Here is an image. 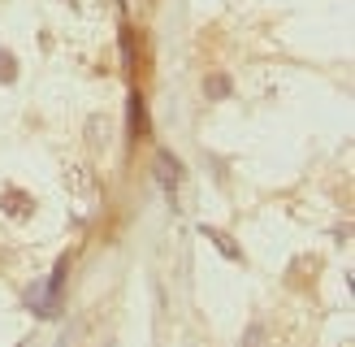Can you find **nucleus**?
<instances>
[{"label": "nucleus", "instance_id": "1", "mask_svg": "<svg viewBox=\"0 0 355 347\" xmlns=\"http://www.w3.org/2000/svg\"><path fill=\"white\" fill-rule=\"evenodd\" d=\"M156 183H161V191L169 196V204L178 200V187H182V161H178L173 152H156Z\"/></svg>", "mask_w": 355, "mask_h": 347}, {"label": "nucleus", "instance_id": "2", "mask_svg": "<svg viewBox=\"0 0 355 347\" xmlns=\"http://www.w3.org/2000/svg\"><path fill=\"white\" fill-rule=\"evenodd\" d=\"M65 183H69V191H74V204H78V217H83L87 208H92V196H96V178H92V169H87V165H69Z\"/></svg>", "mask_w": 355, "mask_h": 347}, {"label": "nucleus", "instance_id": "3", "mask_svg": "<svg viewBox=\"0 0 355 347\" xmlns=\"http://www.w3.org/2000/svg\"><path fill=\"white\" fill-rule=\"evenodd\" d=\"M0 208H5V217L26 221V217L35 213V196H31V191H22V187H5V196H0Z\"/></svg>", "mask_w": 355, "mask_h": 347}, {"label": "nucleus", "instance_id": "4", "mask_svg": "<svg viewBox=\"0 0 355 347\" xmlns=\"http://www.w3.org/2000/svg\"><path fill=\"white\" fill-rule=\"evenodd\" d=\"M200 235L212 243V248H217L221 256H230V260H243V248H239V243L234 239H230L225 230H217V226H200Z\"/></svg>", "mask_w": 355, "mask_h": 347}, {"label": "nucleus", "instance_id": "5", "mask_svg": "<svg viewBox=\"0 0 355 347\" xmlns=\"http://www.w3.org/2000/svg\"><path fill=\"white\" fill-rule=\"evenodd\" d=\"M148 135V117H144V96H130V139H144Z\"/></svg>", "mask_w": 355, "mask_h": 347}, {"label": "nucleus", "instance_id": "6", "mask_svg": "<svg viewBox=\"0 0 355 347\" xmlns=\"http://www.w3.org/2000/svg\"><path fill=\"white\" fill-rule=\"evenodd\" d=\"M204 92H208L212 100H225V96H230V78H225V74H208V78H204Z\"/></svg>", "mask_w": 355, "mask_h": 347}, {"label": "nucleus", "instance_id": "7", "mask_svg": "<svg viewBox=\"0 0 355 347\" xmlns=\"http://www.w3.org/2000/svg\"><path fill=\"white\" fill-rule=\"evenodd\" d=\"M17 78V57L9 48H0V83H13Z\"/></svg>", "mask_w": 355, "mask_h": 347}, {"label": "nucleus", "instance_id": "8", "mask_svg": "<svg viewBox=\"0 0 355 347\" xmlns=\"http://www.w3.org/2000/svg\"><path fill=\"white\" fill-rule=\"evenodd\" d=\"M92 144H100V148L109 144V121H104V117H100V121H92Z\"/></svg>", "mask_w": 355, "mask_h": 347}]
</instances>
